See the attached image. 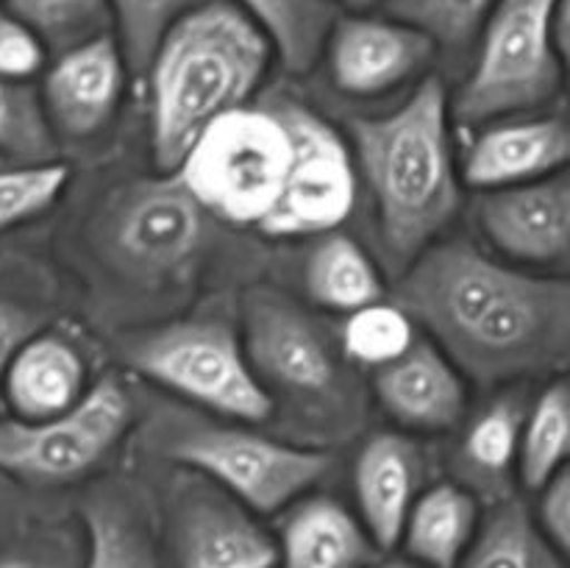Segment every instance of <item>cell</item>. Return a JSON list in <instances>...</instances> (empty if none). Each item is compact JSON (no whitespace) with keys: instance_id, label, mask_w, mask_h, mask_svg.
<instances>
[{"instance_id":"6da1fadb","label":"cell","mask_w":570,"mask_h":568,"mask_svg":"<svg viewBox=\"0 0 570 568\" xmlns=\"http://www.w3.org/2000/svg\"><path fill=\"white\" fill-rule=\"evenodd\" d=\"M415 326L456 371L495 384L562 371L570 351V287L493 259L473 243L429 245L399 284Z\"/></svg>"},{"instance_id":"7a4b0ae2","label":"cell","mask_w":570,"mask_h":568,"mask_svg":"<svg viewBox=\"0 0 570 568\" xmlns=\"http://www.w3.org/2000/svg\"><path fill=\"white\" fill-rule=\"evenodd\" d=\"M348 131L354 165L376 204L384 248L406 265L434 245L462 206L449 89L440 78H423L399 109L354 117Z\"/></svg>"},{"instance_id":"3957f363","label":"cell","mask_w":570,"mask_h":568,"mask_svg":"<svg viewBox=\"0 0 570 568\" xmlns=\"http://www.w3.org/2000/svg\"><path fill=\"white\" fill-rule=\"evenodd\" d=\"M271 59L267 33L232 0H209L176 22L145 76L154 165L176 173L217 117L250 104Z\"/></svg>"},{"instance_id":"277c9868","label":"cell","mask_w":570,"mask_h":568,"mask_svg":"<svg viewBox=\"0 0 570 568\" xmlns=\"http://www.w3.org/2000/svg\"><path fill=\"white\" fill-rule=\"evenodd\" d=\"M568 0H501L479 33L471 76L451 100V120L488 126L560 95Z\"/></svg>"},{"instance_id":"5b68a950","label":"cell","mask_w":570,"mask_h":568,"mask_svg":"<svg viewBox=\"0 0 570 568\" xmlns=\"http://www.w3.org/2000/svg\"><path fill=\"white\" fill-rule=\"evenodd\" d=\"M289 156V131L273 100L245 104L200 134L176 176L204 212L259 232L282 198Z\"/></svg>"},{"instance_id":"8992f818","label":"cell","mask_w":570,"mask_h":568,"mask_svg":"<svg viewBox=\"0 0 570 568\" xmlns=\"http://www.w3.org/2000/svg\"><path fill=\"white\" fill-rule=\"evenodd\" d=\"M134 371L150 382L245 423L273 412V395L250 368L243 340L217 321H181L139 337L128 349Z\"/></svg>"},{"instance_id":"52a82bcc","label":"cell","mask_w":570,"mask_h":568,"mask_svg":"<svg viewBox=\"0 0 570 568\" xmlns=\"http://www.w3.org/2000/svg\"><path fill=\"white\" fill-rule=\"evenodd\" d=\"M173 457L256 516L295 505L332 468L326 451L248 429H198L178 438Z\"/></svg>"},{"instance_id":"ba28073f","label":"cell","mask_w":570,"mask_h":568,"mask_svg":"<svg viewBox=\"0 0 570 568\" xmlns=\"http://www.w3.org/2000/svg\"><path fill=\"white\" fill-rule=\"evenodd\" d=\"M131 418L126 390L117 379H104L61 415L0 423V471L22 482H72L120 443Z\"/></svg>"},{"instance_id":"9c48e42d","label":"cell","mask_w":570,"mask_h":568,"mask_svg":"<svg viewBox=\"0 0 570 568\" xmlns=\"http://www.w3.org/2000/svg\"><path fill=\"white\" fill-rule=\"evenodd\" d=\"M289 131V170L259 234L276 239L337 232L356 204V165L332 123L293 98L273 100Z\"/></svg>"},{"instance_id":"30bf717a","label":"cell","mask_w":570,"mask_h":568,"mask_svg":"<svg viewBox=\"0 0 570 568\" xmlns=\"http://www.w3.org/2000/svg\"><path fill=\"white\" fill-rule=\"evenodd\" d=\"M332 84L348 98H379L423 76L438 48L390 14L348 11L334 20L323 53Z\"/></svg>"},{"instance_id":"8fae6325","label":"cell","mask_w":570,"mask_h":568,"mask_svg":"<svg viewBox=\"0 0 570 568\" xmlns=\"http://www.w3.org/2000/svg\"><path fill=\"white\" fill-rule=\"evenodd\" d=\"M243 349L259 382L298 395H321L334 388L337 365L328 340L306 312L273 290L245 298Z\"/></svg>"},{"instance_id":"7c38bea8","label":"cell","mask_w":570,"mask_h":568,"mask_svg":"<svg viewBox=\"0 0 570 568\" xmlns=\"http://www.w3.org/2000/svg\"><path fill=\"white\" fill-rule=\"evenodd\" d=\"M476 223L504 256L527 265H560L570 248V182L566 170L515 187L484 189Z\"/></svg>"},{"instance_id":"4fadbf2b","label":"cell","mask_w":570,"mask_h":568,"mask_svg":"<svg viewBox=\"0 0 570 568\" xmlns=\"http://www.w3.org/2000/svg\"><path fill=\"white\" fill-rule=\"evenodd\" d=\"M128 72L111 33L61 50L42 84V109L50 131L89 139L115 120Z\"/></svg>"},{"instance_id":"5bb4252c","label":"cell","mask_w":570,"mask_h":568,"mask_svg":"<svg viewBox=\"0 0 570 568\" xmlns=\"http://www.w3.org/2000/svg\"><path fill=\"white\" fill-rule=\"evenodd\" d=\"M176 549L181 568H276V538L256 512L223 490H187L176 512Z\"/></svg>"},{"instance_id":"9a60e30c","label":"cell","mask_w":570,"mask_h":568,"mask_svg":"<svg viewBox=\"0 0 570 568\" xmlns=\"http://www.w3.org/2000/svg\"><path fill=\"white\" fill-rule=\"evenodd\" d=\"M568 159L570 128L562 117L488 123L468 145L460 178L484 193L554 176Z\"/></svg>"},{"instance_id":"2e32d148","label":"cell","mask_w":570,"mask_h":568,"mask_svg":"<svg viewBox=\"0 0 570 568\" xmlns=\"http://www.w3.org/2000/svg\"><path fill=\"white\" fill-rule=\"evenodd\" d=\"M373 388L387 415L415 432H445L465 412L462 371L432 340H415L406 354L379 368Z\"/></svg>"},{"instance_id":"e0dca14e","label":"cell","mask_w":570,"mask_h":568,"mask_svg":"<svg viewBox=\"0 0 570 568\" xmlns=\"http://www.w3.org/2000/svg\"><path fill=\"white\" fill-rule=\"evenodd\" d=\"M204 209L181 178L142 184L117 215V243L131 259L145 265H176L198 248Z\"/></svg>"},{"instance_id":"ac0fdd59","label":"cell","mask_w":570,"mask_h":568,"mask_svg":"<svg viewBox=\"0 0 570 568\" xmlns=\"http://www.w3.org/2000/svg\"><path fill=\"white\" fill-rule=\"evenodd\" d=\"M421 449L404 434L379 432L362 445L354 466L356 501L376 549L399 546L406 512L421 493Z\"/></svg>"},{"instance_id":"d6986e66","label":"cell","mask_w":570,"mask_h":568,"mask_svg":"<svg viewBox=\"0 0 570 568\" xmlns=\"http://www.w3.org/2000/svg\"><path fill=\"white\" fill-rule=\"evenodd\" d=\"M87 360L70 340L33 332L9 362L3 388L17 421H42L76 407L87 393Z\"/></svg>"},{"instance_id":"ffe728a7","label":"cell","mask_w":570,"mask_h":568,"mask_svg":"<svg viewBox=\"0 0 570 568\" xmlns=\"http://www.w3.org/2000/svg\"><path fill=\"white\" fill-rule=\"evenodd\" d=\"M276 546V568H367L376 560V546L360 518L326 496L298 501Z\"/></svg>"},{"instance_id":"44dd1931","label":"cell","mask_w":570,"mask_h":568,"mask_svg":"<svg viewBox=\"0 0 570 568\" xmlns=\"http://www.w3.org/2000/svg\"><path fill=\"white\" fill-rule=\"evenodd\" d=\"M482 523L476 496L456 482L429 484L415 496L401 527L406 560L423 568H456Z\"/></svg>"},{"instance_id":"7402d4cb","label":"cell","mask_w":570,"mask_h":568,"mask_svg":"<svg viewBox=\"0 0 570 568\" xmlns=\"http://www.w3.org/2000/svg\"><path fill=\"white\" fill-rule=\"evenodd\" d=\"M306 290L315 304L343 315L384 298L376 262L354 237L340 232L321 234V243L312 248L306 262Z\"/></svg>"},{"instance_id":"603a6c76","label":"cell","mask_w":570,"mask_h":568,"mask_svg":"<svg viewBox=\"0 0 570 568\" xmlns=\"http://www.w3.org/2000/svg\"><path fill=\"white\" fill-rule=\"evenodd\" d=\"M273 45L287 72H306L321 59L334 20L343 11L332 0H232Z\"/></svg>"},{"instance_id":"cb8c5ba5","label":"cell","mask_w":570,"mask_h":568,"mask_svg":"<svg viewBox=\"0 0 570 568\" xmlns=\"http://www.w3.org/2000/svg\"><path fill=\"white\" fill-rule=\"evenodd\" d=\"M456 568H566L521 501H501L482 518L471 549Z\"/></svg>"},{"instance_id":"d4e9b609","label":"cell","mask_w":570,"mask_h":568,"mask_svg":"<svg viewBox=\"0 0 570 568\" xmlns=\"http://www.w3.org/2000/svg\"><path fill=\"white\" fill-rule=\"evenodd\" d=\"M570 454V388L566 379L551 382L523 415L518 440V477L538 493L566 468Z\"/></svg>"},{"instance_id":"484cf974","label":"cell","mask_w":570,"mask_h":568,"mask_svg":"<svg viewBox=\"0 0 570 568\" xmlns=\"http://www.w3.org/2000/svg\"><path fill=\"white\" fill-rule=\"evenodd\" d=\"M106 3L115 28L111 37L120 48L128 81H145L161 39L189 11L200 9L209 0H106Z\"/></svg>"},{"instance_id":"4316f807","label":"cell","mask_w":570,"mask_h":568,"mask_svg":"<svg viewBox=\"0 0 570 568\" xmlns=\"http://www.w3.org/2000/svg\"><path fill=\"white\" fill-rule=\"evenodd\" d=\"M415 321L399 301H373L348 312L343 323V351L356 362L379 371L399 360L417 340Z\"/></svg>"},{"instance_id":"83f0119b","label":"cell","mask_w":570,"mask_h":568,"mask_svg":"<svg viewBox=\"0 0 570 568\" xmlns=\"http://www.w3.org/2000/svg\"><path fill=\"white\" fill-rule=\"evenodd\" d=\"M501 0H384V14L417 28L438 50H465Z\"/></svg>"},{"instance_id":"f1b7e54d","label":"cell","mask_w":570,"mask_h":568,"mask_svg":"<svg viewBox=\"0 0 570 568\" xmlns=\"http://www.w3.org/2000/svg\"><path fill=\"white\" fill-rule=\"evenodd\" d=\"M6 9L28 22L56 53L111 33L106 0H6Z\"/></svg>"},{"instance_id":"f546056e","label":"cell","mask_w":570,"mask_h":568,"mask_svg":"<svg viewBox=\"0 0 570 568\" xmlns=\"http://www.w3.org/2000/svg\"><path fill=\"white\" fill-rule=\"evenodd\" d=\"M70 167L65 161H22L0 170V234L45 215L65 195Z\"/></svg>"},{"instance_id":"4dcf8cb0","label":"cell","mask_w":570,"mask_h":568,"mask_svg":"<svg viewBox=\"0 0 570 568\" xmlns=\"http://www.w3.org/2000/svg\"><path fill=\"white\" fill-rule=\"evenodd\" d=\"M87 560L83 568H159L156 551L145 529L111 505H89Z\"/></svg>"},{"instance_id":"1f68e13d","label":"cell","mask_w":570,"mask_h":568,"mask_svg":"<svg viewBox=\"0 0 570 568\" xmlns=\"http://www.w3.org/2000/svg\"><path fill=\"white\" fill-rule=\"evenodd\" d=\"M523 404L518 399H499L479 412L465 434V460L479 477L499 479L515 466L518 440L523 427Z\"/></svg>"},{"instance_id":"d6a6232c","label":"cell","mask_w":570,"mask_h":568,"mask_svg":"<svg viewBox=\"0 0 570 568\" xmlns=\"http://www.w3.org/2000/svg\"><path fill=\"white\" fill-rule=\"evenodd\" d=\"M53 145L39 95L28 84L0 81V154L42 161L50 159Z\"/></svg>"},{"instance_id":"836d02e7","label":"cell","mask_w":570,"mask_h":568,"mask_svg":"<svg viewBox=\"0 0 570 568\" xmlns=\"http://www.w3.org/2000/svg\"><path fill=\"white\" fill-rule=\"evenodd\" d=\"M48 45L28 22L0 9V81L28 84L45 70Z\"/></svg>"},{"instance_id":"e575fe53","label":"cell","mask_w":570,"mask_h":568,"mask_svg":"<svg viewBox=\"0 0 570 568\" xmlns=\"http://www.w3.org/2000/svg\"><path fill=\"white\" fill-rule=\"evenodd\" d=\"M538 510H534V523L543 532V538L554 546L560 555L568 557L570 549V473L562 468L557 477H551L543 488L538 490Z\"/></svg>"},{"instance_id":"d590c367","label":"cell","mask_w":570,"mask_h":568,"mask_svg":"<svg viewBox=\"0 0 570 568\" xmlns=\"http://www.w3.org/2000/svg\"><path fill=\"white\" fill-rule=\"evenodd\" d=\"M37 332V321L22 306L0 301V382H3L9 362L14 360L17 349Z\"/></svg>"},{"instance_id":"8d00e7d4","label":"cell","mask_w":570,"mask_h":568,"mask_svg":"<svg viewBox=\"0 0 570 568\" xmlns=\"http://www.w3.org/2000/svg\"><path fill=\"white\" fill-rule=\"evenodd\" d=\"M332 3L337 6L340 11H343V9H348V11H367L373 3H376V0H332Z\"/></svg>"},{"instance_id":"74e56055","label":"cell","mask_w":570,"mask_h":568,"mask_svg":"<svg viewBox=\"0 0 570 568\" xmlns=\"http://www.w3.org/2000/svg\"><path fill=\"white\" fill-rule=\"evenodd\" d=\"M367 568H423L412 560H373Z\"/></svg>"},{"instance_id":"f35d334b","label":"cell","mask_w":570,"mask_h":568,"mask_svg":"<svg viewBox=\"0 0 570 568\" xmlns=\"http://www.w3.org/2000/svg\"><path fill=\"white\" fill-rule=\"evenodd\" d=\"M0 568H42V566H37V562L31 560H3L0 562Z\"/></svg>"}]
</instances>
